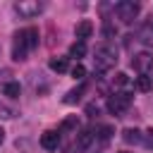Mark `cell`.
<instances>
[{
	"label": "cell",
	"instance_id": "27",
	"mask_svg": "<svg viewBox=\"0 0 153 153\" xmlns=\"http://www.w3.org/2000/svg\"><path fill=\"white\" fill-rule=\"evenodd\" d=\"M151 84H153V76H151Z\"/></svg>",
	"mask_w": 153,
	"mask_h": 153
},
{
	"label": "cell",
	"instance_id": "26",
	"mask_svg": "<svg viewBox=\"0 0 153 153\" xmlns=\"http://www.w3.org/2000/svg\"><path fill=\"white\" fill-rule=\"evenodd\" d=\"M2 139H5V131H2V129H0V143H2Z\"/></svg>",
	"mask_w": 153,
	"mask_h": 153
},
{
	"label": "cell",
	"instance_id": "4",
	"mask_svg": "<svg viewBox=\"0 0 153 153\" xmlns=\"http://www.w3.org/2000/svg\"><path fill=\"white\" fill-rule=\"evenodd\" d=\"M129 103H131V93H117V96H112V98L108 100V110H110L115 117H122V115L127 112Z\"/></svg>",
	"mask_w": 153,
	"mask_h": 153
},
{
	"label": "cell",
	"instance_id": "6",
	"mask_svg": "<svg viewBox=\"0 0 153 153\" xmlns=\"http://www.w3.org/2000/svg\"><path fill=\"white\" fill-rule=\"evenodd\" d=\"M131 67H134V72H139V74H148L151 67H153V55H151V53H136V55L131 57Z\"/></svg>",
	"mask_w": 153,
	"mask_h": 153
},
{
	"label": "cell",
	"instance_id": "3",
	"mask_svg": "<svg viewBox=\"0 0 153 153\" xmlns=\"http://www.w3.org/2000/svg\"><path fill=\"white\" fill-rule=\"evenodd\" d=\"M115 12H117V19H122L124 24H129V22H134V19L139 17L141 5L134 2V0H122V2L115 5Z\"/></svg>",
	"mask_w": 153,
	"mask_h": 153
},
{
	"label": "cell",
	"instance_id": "2",
	"mask_svg": "<svg viewBox=\"0 0 153 153\" xmlns=\"http://www.w3.org/2000/svg\"><path fill=\"white\" fill-rule=\"evenodd\" d=\"M14 12L22 19H33L43 12V2L41 0H19V2H14Z\"/></svg>",
	"mask_w": 153,
	"mask_h": 153
},
{
	"label": "cell",
	"instance_id": "23",
	"mask_svg": "<svg viewBox=\"0 0 153 153\" xmlns=\"http://www.w3.org/2000/svg\"><path fill=\"white\" fill-rule=\"evenodd\" d=\"M110 134H112V127H108V124L98 127V136H100V139H110Z\"/></svg>",
	"mask_w": 153,
	"mask_h": 153
},
{
	"label": "cell",
	"instance_id": "5",
	"mask_svg": "<svg viewBox=\"0 0 153 153\" xmlns=\"http://www.w3.org/2000/svg\"><path fill=\"white\" fill-rule=\"evenodd\" d=\"M26 53H29V45H26L24 31H17L14 33V41H12V60L22 62V60H26Z\"/></svg>",
	"mask_w": 153,
	"mask_h": 153
},
{
	"label": "cell",
	"instance_id": "18",
	"mask_svg": "<svg viewBox=\"0 0 153 153\" xmlns=\"http://www.w3.org/2000/svg\"><path fill=\"white\" fill-rule=\"evenodd\" d=\"M122 139H124L127 143H139L143 136H141L139 129H124V131H122Z\"/></svg>",
	"mask_w": 153,
	"mask_h": 153
},
{
	"label": "cell",
	"instance_id": "13",
	"mask_svg": "<svg viewBox=\"0 0 153 153\" xmlns=\"http://www.w3.org/2000/svg\"><path fill=\"white\" fill-rule=\"evenodd\" d=\"M134 88H136V91H141V93L151 91V88H153V84H151V76H146V74L136 76V81H134Z\"/></svg>",
	"mask_w": 153,
	"mask_h": 153
},
{
	"label": "cell",
	"instance_id": "1",
	"mask_svg": "<svg viewBox=\"0 0 153 153\" xmlns=\"http://www.w3.org/2000/svg\"><path fill=\"white\" fill-rule=\"evenodd\" d=\"M117 65V50L110 45V43H103L93 50V69L96 72H110L112 67Z\"/></svg>",
	"mask_w": 153,
	"mask_h": 153
},
{
	"label": "cell",
	"instance_id": "17",
	"mask_svg": "<svg viewBox=\"0 0 153 153\" xmlns=\"http://www.w3.org/2000/svg\"><path fill=\"white\" fill-rule=\"evenodd\" d=\"M81 96H84V86H76V88H72V91H67V96H65L62 100H65L67 105H72V103H76V100H79Z\"/></svg>",
	"mask_w": 153,
	"mask_h": 153
},
{
	"label": "cell",
	"instance_id": "22",
	"mask_svg": "<svg viewBox=\"0 0 153 153\" xmlns=\"http://www.w3.org/2000/svg\"><path fill=\"white\" fill-rule=\"evenodd\" d=\"M141 141H143V146H146V148H153V127L143 134V139H141Z\"/></svg>",
	"mask_w": 153,
	"mask_h": 153
},
{
	"label": "cell",
	"instance_id": "16",
	"mask_svg": "<svg viewBox=\"0 0 153 153\" xmlns=\"http://www.w3.org/2000/svg\"><path fill=\"white\" fill-rule=\"evenodd\" d=\"M2 93H5L7 98H19V93H22V86H19L17 81H10V84H5Z\"/></svg>",
	"mask_w": 153,
	"mask_h": 153
},
{
	"label": "cell",
	"instance_id": "10",
	"mask_svg": "<svg viewBox=\"0 0 153 153\" xmlns=\"http://www.w3.org/2000/svg\"><path fill=\"white\" fill-rule=\"evenodd\" d=\"M76 129H79V117L76 115H69V117H65L62 120V124H60V131L62 134H76Z\"/></svg>",
	"mask_w": 153,
	"mask_h": 153
},
{
	"label": "cell",
	"instance_id": "15",
	"mask_svg": "<svg viewBox=\"0 0 153 153\" xmlns=\"http://www.w3.org/2000/svg\"><path fill=\"white\" fill-rule=\"evenodd\" d=\"M91 139H93V131H91V129H81V131L76 134V146H79V148H86V146L91 143Z\"/></svg>",
	"mask_w": 153,
	"mask_h": 153
},
{
	"label": "cell",
	"instance_id": "12",
	"mask_svg": "<svg viewBox=\"0 0 153 153\" xmlns=\"http://www.w3.org/2000/svg\"><path fill=\"white\" fill-rule=\"evenodd\" d=\"M50 69H53V72H57V74L67 72V69H69L67 57H50Z\"/></svg>",
	"mask_w": 153,
	"mask_h": 153
},
{
	"label": "cell",
	"instance_id": "7",
	"mask_svg": "<svg viewBox=\"0 0 153 153\" xmlns=\"http://www.w3.org/2000/svg\"><path fill=\"white\" fill-rule=\"evenodd\" d=\"M41 146H43L45 151H57V146H60V134L53 131V129L43 131V134H41Z\"/></svg>",
	"mask_w": 153,
	"mask_h": 153
},
{
	"label": "cell",
	"instance_id": "28",
	"mask_svg": "<svg viewBox=\"0 0 153 153\" xmlns=\"http://www.w3.org/2000/svg\"><path fill=\"white\" fill-rule=\"evenodd\" d=\"M124 153H127V151H124Z\"/></svg>",
	"mask_w": 153,
	"mask_h": 153
},
{
	"label": "cell",
	"instance_id": "24",
	"mask_svg": "<svg viewBox=\"0 0 153 153\" xmlns=\"http://www.w3.org/2000/svg\"><path fill=\"white\" fill-rule=\"evenodd\" d=\"M7 76H12V74H10L7 69H0V81H5V84H10V79H7Z\"/></svg>",
	"mask_w": 153,
	"mask_h": 153
},
{
	"label": "cell",
	"instance_id": "14",
	"mask_svg": "<svg viewBox=\"0 0 153 153\" xmlns=\"http://www.w3.org/2000/svg\"><path fill=\"white\" fill-rule=\"evenodd\" d=\"M84 55H86V43H84V41H76V43L69 45V57H76V60H79V57H84Z\"/></svg>",
	"mask_w": 153,
	"mask_h": 153
},
{
	"label": "cell",
	"instance_id": "9",
	"mask_svg": "<svg viewBox=\"0 0 153 153\" xmlns=\"http://www.w3.org/2000/svg\"><path fill=\"white\" fill-rule=\"evenodd\" d=\"M74 33H76L79 41H84V38H88V36L93 33V24H91L88 19H81V22L76 24V29H74Z\"/></svg>",
	"mask_w": 153,
	"mask_h": 153
},
{
	"label": "cell",
	"instance_id": "19",
	"mask_svg": "<svg viewBox=\"0 0 153 153\" xmlns=\"http://www.w3.org/2000/svg\"><path fill=\"white\" fill-rule=\"evenodd\" d=\"M17 115V110L12 108V105H7V103H2L0 100V117H5V120H12Z\"/></svg>",
	"mask_w": 153,
	"mask_h": 153
},
{
	"label": "cell",
	"instance_id": "20",
	"mask_svg": "<svg viewBox=\"0 0 153 153\" xmlns=\"http://www.w3.org/2000/svg\"><path fill=\"white\" fill-rule=\"evenodd\" d=\"M72 76H74V79H84V76H86V67H84V65H74V67H72Z\"/></svg>",
	"mask_w": 153,
	"mask_h": 153
},
{
	"label": "cell",
	"instance_id": "21",
	"mask_svg": "<svg viewBox=\"0 0 153 153\" xmlns=\"http://www.w3.org/2000/svg\"><path fill=\"white\" fill-rule=\"evenodd\" d=\"M112 84H115V86H124V84H127V74H124V72H117V74L112 76Z\"/></svg>",
	"mask_w": 153,
	"mask_h": 153
},
{
	"label": "cell",
	"instance_id": "8",
	"mask_svg": "<svg viewBox=\"0 0 153 153\" xmlns=\"http://www.w3.org/2000/svg\"><path fill=\"white\" fill-rule=\"evenodd\" d=\"M139 41H141L143 45L153 48V17L143 22V26H141V31H139Z\"/></svg>",
	"mask_w": 153,
	"mask_h": 153
},
{
	"label": "cell",
	"instance_id": "11",
	"mask_svg": "<svg viewBox=\"0 0 153 153\" xmlns=\"http://www.w3.org/2000/svg\"><path fill=\"white\" fill-rule=\"evenodd\" d=\"M22 31H24V38H26L29 50H31V48H36V45H38V29L29 26V29H22Z\"/></svg>",
	"mask_w": 153,
	"mask_h": 153
},
{
	"label": "cell",
	"instance_id": "25",
	"mask_svg": "<svg viewBox=\"0 0 153 153\" xmlns=\"http://www.w3.org/2000/svg\"><path fill=\"white\" fill-rule=\"evenodd\" d=\"M103 33H105V36H112V33H115V29H112L110 24H105V26H103Z\"/></svg>",
	"mask_w": 153,
	"mask_h": 153
}]
</instances>
